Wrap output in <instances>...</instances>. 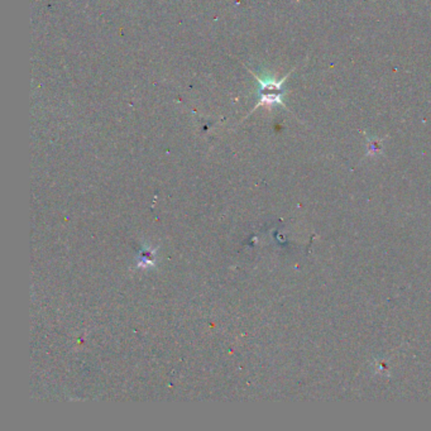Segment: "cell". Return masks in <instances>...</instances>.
<instances>
[{
	"mask_svg": "<svg viewBox=\"0 0 431 431\" xmlns=\"http://www.w3.org/2000/svg\"><path fill=\"white\" fill-rule=\"evenodd\" d=\"M294 70L290 71V72L287 73L286 76H283L281 80H276L274 77H270V76L261 79V77H258L253 72H250L253 76L257 79L259 85V90H258L259 100L250 113L254 112L255 109H258L259 107H266L268 108V109H271V108L274 107V105H279V107H283L287 109V107H286L285 103H283V95H285V89H283V86H285V82L286 80H287V77L291 75V72ZM250 113H249V114H250Z\"/></svg>",
	"mask_w": 431,
	"mask_h": 431,
	"instance_id": "obj_1",
	"label": "cell"
}]
</instances>
